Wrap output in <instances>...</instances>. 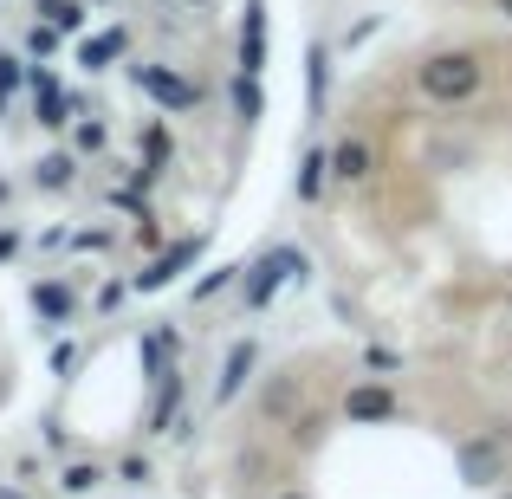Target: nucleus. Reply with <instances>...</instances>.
Wrapping results in <instances>:
<instances>
[{"mask_svg":"<svg viewBox=\"0 0 512 499\" xmlns=\"http://www.w3.org/2000/svg\"><path fill=\"white\" fill-rule=\"evenodd\" d=\"M253 363H260V350H253V337H240V344L227 350V363H221V383H214V402H221V409L240 396V383L253 376Z\"/></svg>","mask_w":512,"mask_h":499,"instance_id":"8","label":"nucleus"},{"mask_svg":"<svg viewBox=\"0 0 512 499\" xmlns=\"http://www.w3.org/2000/svg\"><path fill=\"white\" fill-rule=\"evenodd\" d=\"M52 26H65V33H78V20H85V7H78V0H52Z\"/></svg>","mask_w":512,"mask_h":499,"instance_id":"18","label":"nucleus"},{"mask_svg":"<svg viewBox=\"0 0 512 499\" xmlns=\"http://www.w3.org/2000/svg\"><path fill=\"white\" fill-rule=\"evenodd\" d=\"M117 474H124V487H150V461H143V454H130Z\"/></svg>","mask_w":512,"mask_h":499,"instance_id":"20","label":"nucleus"},{"mask_svg":"<svg viewBox=\"0 0 512 499\" xmlns=\"http://www.w3.org/2000/svg\"><path fill=\"white\" fill-rule=\"evenodd\" d=\"M325 182H331V150H312L299 163V201H318V195H325Z\"/></svg>","mask_w":512,"mask_h":499,"instance_id":"12","label":"nucleus"},{"mask_svg":"<svg viewBox=\"0 0 512 499\" xmlns=\"http://www.w3.org/2000/svg\"><path fill=\"white\" fill-rule=\"evenodd\" d=\"M52 370L72 376V370H78V344H59V350H52Z\"/></svg>","mask_w":512,"mask_h":499,"instance_id":"21","label":"nucleus"},{"mask_svg":"<svg viewBox=\"0 0 512 499\" xmlns=\"http://www.w3.org/2000/svg\"><path fill=\"white\" fill-rule=\"evenodd\" d=\"M305 273H312V260H305L299 247H273V253H260V260L247 266L240 299H247V312H266V305H273V292L292 286V279H305Z\"/></svg>","mask_w":512,"mask_h":499,"instance_id":"2","label":"nucleus"},{"mask_svg":"<svg viewBox=\"0 0 512 499\" xmlns=\"http://www.w3.org/2000/svg\"><path fill=\"white\" fill-rule=\"evenodd\" d=\"M234 273H247V266H214V273H208V279L195 286V299H214L221 286H234Z\"/></svg>","mask_w":512,"mask_h":499,"instance_id":"17","label":"nucleus"},{"mask_svg":"<svg viewBox=\"0 0 512 499\" xmlns=\"http://www.w3.org/2000/svg\"><path fill=\"white\" fill-rule=\"evenodd\" d=\"M506 318H512V292H506Z\"/></svg>","mask_w":512,"mask_h":499,"instance_id":"27","label":"nucleus"},{"mask_svg":"<svg viewBox=\"0 0 512 499\" xmlns=\"http://www.w3.org/2000/svg\"><path fill=\"white\" fill-rule=\"evenodd\" d=\"M370 169H376V156H370V143L363 137H338L331 143V182H370Z\"/></svg>","mask_w":512,"mask_h":499,"instance_id":"7","label":"nucleus"},{"mask_svg":"<svg viewBox=\"0 0 512 499\" xmlns=\"http://www.w3.org/2000/svg\"><path fill=\"white\" fill-rule=\"evenodd\" d=\"M273 499H305V493H273Z\"/></svg>","mask_w":512,"mask_h":499,"instance_id":"26","label":"nucleus"},{"mask_svg":"<svg viewBox=\"0 0 512 499\" xmlns=\"http://www.w3.org/2000/svg\"><path fill=\"white\" fill-rule=\"evenodd\" d=\"M234 111L247 117V124L260 117V85H253V72H240V78H234Z\"/></svg>","mask_w":512,"mask_h":499,"instance_id":"16","label":"nucleus"},{"mask_svg":"<svg viewBox=\"0 0 512 499\" xmlns=\"http://www.w3.org/2000/svg\"><path fill=\"white\" fill-rule=\"evenodd\" d=\"M72 169H78L72 156H46V163H39V175H33V182H39V188H72Z\"/></svg>","mask_w":512,"mask_h":499,"instance_id":"15","label":"nucleus"},{"mask_svg":"<svg viewBox=\"0 0 512 499\" xmlns=\"http://www.w3.org/2000/svg\"><path fill=\"white\" fill-rule=\"evenodd\" d=\"M0 499H26V493H13V487H0Z\"/></svg>","mask_w":512,"mask_h":499,"instance_id":"25","label":"nucleus"},{"mask_svg":"<svg viewBox=\"0 0 512 499\" xmlns=\"http://www.w3.org/2000/svg\"><path fill=\"white\" fill-rule=\"evenodd\" d=\"M98 487H104V467H98V461H72V467L59 474V493H65V499H85V493H98Z\"/></svg>","mask_w":512,"mask_h":499,"instance_id":"10","label":"nucleus"},{"mask_svg":"<svg viewBox=\"0 0 512 499\" xmlns=\"http://www.w3.org/2000/svg\"><path fill=\"white\" fill-rule=\"evenodd\" d=\"M454 461H461L467 487H500V480H506V448H500V441H487V435L461 441V448H454Z\"/></svg>","mask_w":512,"mask_h":499,"instance_id":"4","label":"nucleus"},{"mask_svg":"<svg viewBox=\"0 0 512 499\" xmlns=\"http://www.w3.org/2000/svg\"><path fill=\"white\" fill-rule=\"evenodd\" d=\"M13 253H20V234H13V227H0V260H13Z\"/></svg>","mask_w":512,"mask_h":499,"instance_id":"23","label":"nucleus"},{"mask_svg":"<svg viewBox=\"0 0 512 499\" xmlns=\"http://www.w3.org/2000/svg\"><path fill=\"white\" fill-rule=\"evenodd\" d=\"M33 305L52 318V325H65V318H72V286H59V279H39V286H33Z\"/></svg>","mask_w":512,"mask_h":499,"instance_id":"11","label":"nucleus"},{"mask_svg":"<svg viewBox=\"0 0 512 499\" xmlns=\"http://www.w3.org/2000/svg\"><path fill=\"white\" fill-rule=\"evenodd\" d=\"M325 91H331V46H312V111H325Z\"/></svg>","mask_w":512,"mask_h":499,"instance_id":"14","label":"nucleus"},{"mask_svg":"<svg viewBox=\"0 0 512 499\" xmlns=\"http://www.w3.org/2000/svg\"><path fill=\"white\" fill-rule=\"evenodd\" d=\"M124 46H130V39H124V26H117V33H98V39H85V46H78V59H85L91 72H104V65H111Z\"/></svg>","mask_w":512,"mask_h":499,"instance_id":"13","label":"nucleus"},{"mask_svg":"<svg viewBox=\"0 0 512 499\" xmlns=\"http://www.w3.org/2000/svg\"><path fill=\"white\" fill-rule=\"evenodd\" d=\"M480 85H487V59H480L474 46L428 52V59L415 65V91H422L428 104H441V111H454V104H474Z\"/></svg>","mask_w":512,"mask_h":499,"instance_id":"1","label":"nucleus"},{"mask_svg":"<svg viewBox=\"0 0 512 499\" xmlns=\"http://www.w3.org/2000/svg\"><path fill=\"white\" fill-rule=\"evenodd\" d=\"M104 143V124H78V150H98Z\"/></svg>","mask_w":512,"mask_h":499,"instance_id":"22","label":"nucleus"},{"mask_svg":"<svg viewBox=\"0 0 512 499\" xmlns=\"http://www.w3.org/2000/svg\"><path fill=\"white\" fill-rule=\"evenodd\" d=\"M396 415H402V396L389 383H350L344 389V422L376 428V422H396Z\"/></svg>","mask_w":512,"mask_h":499,"instance_id":"3","label":"nucleus"},{"mask_svg":"<svg viewBox=\"0 0 512 499\" xmlns=\"http://www.w3.org/2000/svg\"><path fill=\"white\" fill-rule=\"evenodd\" d=\"M240 65H247V72L266 65V7H260V0L247 7V26H240Z\"/></svg>","mask_w":512,"mask_h":499,"instance_id":"9","label":"nucleus"},{"mask_svg":"<svg viewBox=\"0 0 512 499\" xmlns=\"http://www.w3.org/2000/svg\"><path fill=\"white\" fill-rule=\"evenodd\" d=\"M195 260H201V234H195V240H175V247L150 266V273H137V292H163V286H175V279H182V266H195Z\"/></svg>","mask_w":512,"mask_h":499,"instance_id":"5","label":"nucleus"},{"mask_svg":"<svg viewBox=\"0 0 512 499\" xmlns=\"http://www.w3.org/2000/svg\"><path fill=\"white\" fill-rule=\"evenodd\" d=\"M7 91H20V59L0 52V104H7Z\"/></svg>","mask_w":512,"mask_h":499,"instance_id":"19","label":"nucleus"},{"mask_svg":"<svg viewBox=\"0 0 512 499\" xmlns=\"http://www.w3.org/2000/svg\"><path fill=\"white\" fill-rule=\"evenodd\" d=\"M137 85L150 91L156 104H169V111H195V85L175 78V72H163V65H137Z\"/></svg>","mask_w":512,"mask_h":499,"instance_id":"6","label":"nucleus"},{"mask_svg":"<svg viewBox=\"0 0 512 499\" xmlns=\"http://www.w3.org/2000/svg\"><path fill=\"white\" fill-rule=\"evenodd\" d=\"M493 7H500V13H506V20H512V0H493Z\"/></svg>","mask_w":512,"mask_h":499,"instance_id":"24","label":"nucleus"},{"mask_svg":"<svg viewBox=\"0 0 512 499\" xmlns=\"http://www.w3.org/2000/svg\"><path fill=\"white\" fill-rule=\"evenodd\" d=\"M500 499H512V487H506V493H500Z\"/></svg>","mask_w":512,"mask_h":499,"instance_id":"28","label":"nucleus"}]
</instances>
